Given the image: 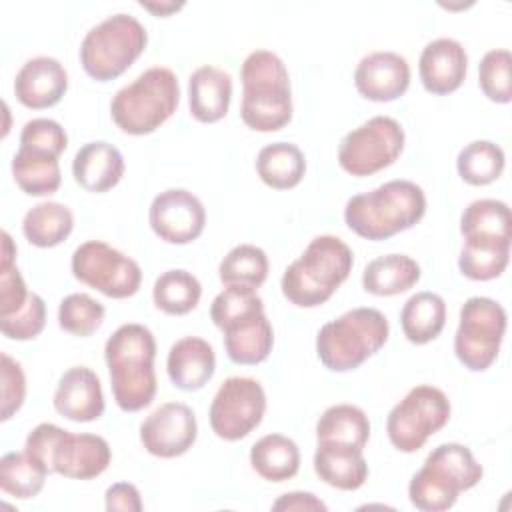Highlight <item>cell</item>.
Returning <instances> with one entry per match:
<instances>
[{
  "instance_id": "cell-1",
  "label": "cell",
  "mask_w": 512,
  "mask_h": 512,
  "mask_svg": "<svg viewBox=\"0 0 512 512\" xmlns=\"http://www.w3.org/2000/svg\"><path fill=\"white\" fill-rule=\"evenodd\" d=\"M104 358L112 396L120 410L138 412L156 396V340L144 324H122L106 340Z\"/></svg>"
},
{
  "instance_id": "cell-2",
  "label": "cell",
  "mask_w": 512,
  "mask_h": 512,
  "mask_svg": "<svg viewBox=\"0 0 512 512\" xmlns=\"http://www.w3.org/2000/svg\"><path fill=\"white\" fill-rule=\"evenodd\" d=\"M424 212L426 196L416 182L390 180L352 196L344 208V222L360 238L376 242L412 228Z\"/></svg>"
},
{
  "instance_id": "cell-3",
  "label": "cell",
  "mask_w": 512,
  "mask_h": 512,
  "mask_svg": "<svg viewBox=\"0 0 512 512\" xmlns=\"http://www.w3.org/2000/svg\"><path fill=\"white\" fill-rule=\"evenodd\" d=\"M210 318L222 330L226 354L234 364L254 366L270 356L274 330L256 290L226 286L212 300Z\"/></svg>"
},
{
  "instance_id": "cell-4",
  "label": "cell",
  "mask_w": 512,
  "mask_h": 512,
  "mask_svg": "<svg viewBox=\"0 0 512 512\" xmlns=\"http://www.w3.org/2000/svg\"><path fill=\"white\" fill-rule=\"evenodd\" d=\"M242 122L256 132H276L292 120L290 76L270 50L250 52L240 68Z\"/></svg>"
},
{
  "instance_id": "cell-5",
  "label": "cell",
  "mask_w": 512,
  "mask_h": 512,
  "mask_svg": "<svg viewBox=\"0 0 512 512\" xmlns=\"http://www.w3.org/2000/svg\"><path fill=\"white\" fill-rule=\"evenodd\" d=\"M354 264L350 246L332 234L310 240L306 250L282 274V294L298 308L324 304L348 278Z\"/></svg>"
},
{
  "instance_id": "cell-6",
  "label": "cell",
  "mask_w": 512,
  "mask_h": 512,
  "mask_svg": "<svg viewBox=\"0 0 512 512\" xmlns=\"http://www.w3.org/2000/svg\"><path fill=\"white\" fill-rule=\"evenodd\" d=\"M482 474L484 470L468 446L458 442L440 444L412 476L408 484L410 502L422 512H444L456 504L460 492L474 488Z\"/></svg>"
},
{
  "instance_id": "cell-7",
  "label": "cell",
  "mask_w": 512,
  "mask_h": 512,
  "mask_svg": "<svg viewBox=\"0 0 512 512\" xmlns=\"http://www.w3.org/2000/svg\"><path fill=\"white\" fill-rule=\"evenodd\" d=\"M24 450L38 460L48 474H60L74 480H90L100 476L112 452L108 442L98 434H72L52 422L38 424L26 438Z\"/></svg>"
},
{
  "instance_id": "cell-8",
  "label": "cell",
  "mask_w": 512,
  "mask_h": 512,
  "mask_svg": "<svg viewBox=\"0 0 512 512\" xmlns=\"http://www.w3.org/2000/svg\"><path fill=\"white\" fill-rule=\"evenodd\" d=\"M180 84L170 68L154 66L120 88L110 102L114 124L132 136L160 128L178 108Z\"/></svg>"
},
{
  "instance_id": "cell-9",
  "label": "cell",
  "mask_w": 512,
  "mask_h": 512,
  "mask_svg": "<svg viewBox=\"0 0 512 512\" xmlns=\"http://www.w3.org/2000/svg\"><path fill=\"white\" fill-rule=\"evenodd\" d=\"M390 326L376 308H352L326 322L316 336V354L332 372H348L374 356L388 340Z\"/></svg>"
},
{
  "instance_id": "cell-10",
  "label": "cell",
  "mask_w": 512,
  "mask_h": 512,
  "mask_svg": "<svg viewBox=\"0 0 512 512\" xmlns=\"http://www.w3.org/2000/svg\"><path fill=\"white\" fill-rule=\"evenodd\" d=\"M148 44L146 28L132 14H112L92 26L80 44V64L84 72L108 82L124 74Z\"/></svg>"
},
{
  "instance_id": "cell-11",
  "label": "cell",
  "mask_w": 512,
  "mask_h": 512,
  "mask_svg": "<svg viewBox=\"0 0 512 512\" xmlns=\"http://www.w3.org/2000/svg\"><path fill=\"white\" fill-rule=\"evenodd\" d=\"M450 418L448 396L430 384L414 386L388 414L386 432L400 452H416L426 440L446 426Z\"/></svg>"
},
{
  "instance_id": "cell-12",
  "label": "cell",
  "mask_w": 512,
  "mask_h": 512,
  "mask_svg": "<svg viewBox=\"0 0 512 512\" xmlns=\"http://www.w3.org/2000/svg\"><path fill=\"white\" fill-rule=\"evenodd\" d=\"M506 332V310L492 298L472 296L460 308V324L454 336L456 358L464 368L482 372L498 356Z\"/></svg>"
},
{
  "instance_id": "cell-13",
  "label": "cell",
  "mask_w": 512,
  "mask_h": 512,
  "mask_svg": "<svg viewBox=\"0 0 512 512\" xmlns=\"http://www.w3.org/2000/svg\"><path fill=\"white\" fill-rule=\"evenodd\" d=\"M404 150V128L390 116H374L350 130L338 146V164L352 176H370L394 164Z\"/></svg>"
},
{
  "instance_id": "cell-14",
  "label": "cell",
  "mask_w": 512,
  "mask_h": 512,
  "mask_svg": "<svg viewBox=\"0 0 512 512\" xmlns=\"http://www.w3.org/2000/svg\"><path fill=\"white\" fill-rule=\"evenodd\" d=\"M76 280L108 298H130L138 292L142 270L138 262L102 240L80 244L70 260Z\"/></svg>"
},
{
  "instance_id": "cell-15",
  "label": "cell",
  "mask_w": 512,
  "mask_h": 512,
  "mask_svg": "<svg viewBox=\"0 0 512 512\" xmlns=\"http://www.w3.org/2000/svg\"><path fill=\"white\" fill-rule=\"evenodd\" d=\"M266 394L258 380L230 376L216 390L210 404V428L228 442L248 436L264 418Z\"/></svg>"
},
{
  "instance_id": "cell-16",
  "label": "cell",
  "mask_w": 512,
  "mask_h": 512,
  "mask_svg": "<svg viewBox=\"0 0 512 512\" xmlns=\"http://www.w3.org/2000/svg\"><path fill=\"white\" fill-rule=\"evenodd\" d=\"M150 228L168 244L196 240L206 224V210L198 196L186 188H168L154 196L148 210Z\"/></svg>"
},
{
  "instance_id": "cell-17",
  "label": "cell",
  "mask_w": 512,
  "mask_h": 512,
  "mask_svg": "<svg viewBox=\"0 0 512 512\" xmlns=\"http://www.w3.org/2000/svg\"><path fill=\"white\" fill-rule=\"evenodd\" d=\"M198 436L194 410L182 402H166L140 424V442L152 456L176 458L186 454Z\"/></svg>"
},
{
  "instance_id": "cell-18",
  "label": "cell",
  "mask_w": 512,
  "mask_h": 512,
  "mask_svg": "<svg viewBox=\"0 0 512 512\" xmlns=\"http://www.w3.org/2000/svg\"><path fill=\"white\" fill-rule=\"evenodd\" d=\"M354 84L366 100H396L410 86V64L402 54L390 50L366 54L354 70Z\"/></svg>"
},
{
  "instance_id": "cell-19",
  "label": "cell",
  "mask_w": 512,
  "mask_h": 512,
  "mask_svg": "<svg viewBox=\"0 0 512 512\" xmlns=\"http://www.w3.org/2000/svg\"><path fill=\"white\" fill-rule=\"evenodd\" d=\"M66 90L68 72L52 56H36L26 60L14 78L16 100L32 110L58 104Z\"/></svg>"
},
{
  "instance_id": "cell-20",
  "label": "cell",
  "mask_w": 512,
  "mask_h": 512,
  "mask_svg": "<svg viewBox=\"0 0 512 512\" xmlns=\"http://www.w3.org/2000/svg\"><path fill=\"white\" fill-rule=\"evenodd\" d=\"M54 408L72 422H94L104 414L100 378L88 366L68 368L56 386Z\"/></svg>"
},
{
  "instance_id": "cell-21",
  "label": "cell",
  "mask_w": 512,
  "mask_h": 512,
  "mask_svg": "<svg viewBox=\"0 0 512 512\" xmlns=\"http://www.w3.org/2000/svg\"><path fill=\"white\" fill-rule=\"evenodd\" d=\"M468 54L454 38H436L428 42L418 60L422 86L430 94H450L460 88L466 78Z\"/></svg>"
},
{
  "instance_id": "cell-22",
  "label": "cell",
  "mask_w": 512,
  "mask_h": 512,
  "mask_svg": "<svg viewBox=\"0 0 512 512\" xmlns=\"http://www.w3.org/2000/svg\"><path fill=\"white\" fill-rule=\"evenodd\" d=\"M72 176L76 184L88 192H108L124 176V158L110 142H88L74 154Z\"/></svg>"
},
{
  "instance_id": "cell-23",
  "label": "cell",
  "mask_w": 512,
  "mask_h": 512,
  "mask_svg": "<svg viewBox=\"0 0 512 512\" xmlns=\"http://www.w3.org/2000/svg\"><path fill=\"white\" fill-rule=\"evenodd\" d=\"M216 370L214 348L198 336H184L170 346L166 372L180 390H200Z\"/></svg>"
},
{
  "instance_id": "cell-24",
  "label": "cell",
  "mask_w": 512,
  "mask_h": 512,
  "mask_svg": "<svg viewBox=\"0 0 512 512\" xmlns=\"http://www.w3.org/2000/svg\"><path fill=\"white\" fill-rule=\"evenodd\" d=\"M232 100V78L216 66H200L188 78L190 114L204 124L218 122L226 116Z\"/></svg>"
},
{
  "instance_id": "cell-25",
  "label": "cell",
  "mask_w": 512,
  "mask_h": 512,
  "mask_svg": "<svg viewBox=\"0 0 512 512\" xmlns=\"http://www.w3.org/2000/svg\"><path fill=\"white\" fill-rule=\"evenodd\" d=\"M362 450L350 444L318 442L314 452L316 476L332 488L358 490L368 478V464Z\"/></svg>"
},
{
  "instance_id": "cell-26",
  "label": "cell",
  "mask_w": 512,
  "mask_h": 512,
  "mask_svg": "<svg viewBox=\"0 0 512 512\" xmlns=\"http://www.w3.org/2000/svg\"><path fill=\"white\" fill-rule=\"evenodd\" d=\"M12 176L24 194L50 196L62 182L58 154L46 148L20 144L12 158Z\"/></svg>"
},
{
  "instance_id": "cell-27",
  "label": "cell",
  "mask_w": 512,
  "mask_h": 512,
  "mask_svg": "<svg viewBox=\"0 0 512 512\" xmlns=\"http://www.w3.org/2000/svg\"><path fill=\"white\" fill-rule=\"evenodd\" d=\"M420 280V266L412 256L386 254L370 260L362 272V286L374 296H396Z\"/></svg>"
},
{
  "instance_id": "cell-28",
  "label": "cell",
  "mask_w": 512,
  "mask_h": 512,
  "mask_svg": "<svg viewBox=\"0 0 512 512\" xmlns=\"http://www.w3.org/2000/svg\"><path fill=\"white\" fill-rule=\"evenodd\" d=\"M250 464L258 476L268 482H284L296 476L300 468V450L284 434H266L250 448Z\"/></svg>"
},
{
  "instance_id": "cell-29",
  "label": "cell",
  "mask_w": 512,
  "mask_h": 512,
  "mask_svg": "<svg viewBox=\"0 0 512 512\" xmlns=\"http://www.w3.org/2000/svg\"><path fill=\"white\" fill-rule=\"evenodd\" d=\"M260 180L274 190H288L300 184L306 172V158L292 142H272L256 156Z\"/></svg>"
},
{
  "instance_id": "cell-30",
  "label": "cell",
  "mask_w": 512,
  "mask_h": 512,
  "mask_svg": "<svg viewBox=\"0 0 512 512\" xmlns=\"http://www.w3.org/2000/svg\"><path fill=\"white\" fill-rule=\"evenodd\" d=\"M404 336L412 344H428L440 336L446 324V302L440 294L418 292L410 296L400 312Z\"/></svg>"
},
{
  "instance_id": "cell-31",
  "label": "cell",
  "mask_w": 512,
  "mask_h": 512,
  "mask_svg": "<svg viewBox=\"0 0 512 512\" xmlns=\"http://www.w3.org/2000/svg\"><path fill=\"white\" fill-rule=\"evenodd\" d=\"M74 228V214L66 204L40 202L32 206L22 220V232L32 246L52 248L62 244Z\"/></svg>"
},
{
  "instance_id": "cell-32",
  "label": "cell",
  "mask_w": 512,
  "mask_h": 512,
  "mask_svg": "<svg viewBox=\"0 0 512 512\" xmlns=\"http://www.w3.org/2000/svg\"><path fill=\"white\" fill-rule=\"evenodd\" d=\"M510 242L500 238H464V246L458 256V268L462 276L470 280L498 278L510 260Z\"/></svg>"
},
{
  "instance_id": "cell-33",
  "label": "cell",
  "mask_w": 512,
  "mask_h": 512,
  "mask_svg": "<svg viewBox=\"0 0 512 512\" xmlns=\"http://www.w3.org/2000/svg\"><path fill=\"white\" fill-rule=\"evenodd\" d=\"M370 438L366 412L352 404H334L316 422V442H338L364 448Z\"/></svg>"
},
{
  "instance_id": "cell-34",
  "label": "cell",
  "mask_w": 512,
  "mask_h": 512,
  "mask_svg": "<svg viewBox=\"0 0 512 512\" xmlns=\"http://www.w3.org/2000/svg\"><path fill=\"white\" fill-rule=\"evenodd\" d=\"M202 296L198 278L182 268L162 272L152 288V298L158 310L170 316H182L192 312Z\"/></svg>"
},
{
  "instance_id": "cell-35",
  "label": "cell",
  "mask_w": 512,
  "mask_h": 512,
  "mask_svg": "<svg viewBox=\"0 0 512 512\" xmlns=\"http://www.w3.org/2000/svg\"><path fill=\"white\" fill-rule=\"evenodd\" d=\"M460 232L464 238L512 240V216L508 204L494 198L470 202L460 216Z\"/></svg>"
},
{
  "instance_id": "cell-36",
  "label": "cell",
  "mask_w": 512,
  "mask_h": 512,
  "mask_svg": "<svg viewBox=\"0 0 512 512\" xmlns=\"http://www.w3.org/2000/svg\"><path fill=\"white\" fill-rule=\"evenodd\" d=\"M218 276L224 286L260 288L268 276V256L254 244L234 246L220 262Z\"/></svg>"
},
{
  "instance_id": "cell-37",
  "label": "cell",
  "mask_w": 512,
  "mask_h": 512,
  "mask_svg": "<svg viewBox=\"0 0 512 512\" xmlns=\"http://www.w3.org/2000/svg\"><path fill=\"white\" fill-rule=\"evenodd\" d=\"M504 164V150L490 140H474L466 144L456 158L460 178L472 186H486L498 180Z\"/></svg>"
},
{
  "instance_id": "cell-38",
  "label": "cell",
  "mask_w": 512,
  "mask_h": 512,
  "mask_svg": "<svg viewBox=\"0 0 512 512\" xmlns=\"http://www.w3.org/2000/svg\"><path fill=\"white\" fill-rule=\"evenodd\" d=\"M48 470L26 450L8 452L0 460V488L20 500L34 498L46 480Z\"/></svg>"
},
{
  "instance_id": "cell-39",
  "label": "cell",
  "mask_w": 512,
  "mask_h": 512,
  "mask_svg": "<svg viewBox=\"0 0 512 512\" xmlns=\"http://www.w3.org/2000/svg\"><path fill=\"white\" fill-rule=\"evenodd\" d=\"M104 306L84 292L68 294L58 306V326L78 338L94 334L104 322Z\"/></svg>"
},
{
  "instance_id": "cell-40",
  "label": "cell",
  "mask_w": 512,
  "mask_h": 512,
  "mask_svg": "<svg viewBox=\"0 0 512 512\" xmlns=\"http://www.w3.org/2000/svg\"><path fill=\"white\" fill-rule=\"evenodd\" d=\"M512 54L506 48L488 50L478 64V82L484 96L498 104H508L512 100L510 84Z\"/></svg>"
},
{
  "instance_id": "cell-41",
  "label": "cell",
  "mask_w": 512,
  "mask_h": 512,
  "mask_svg": "<svg viewBox=\"0 0 512 512\" xmlns=\"http://www.w3.org/2000/svg\"><path fill=\"white\" fill-rule=\"evenodd\" d=\"M46 324V304L32 292L28 302L12 316L0 318V330L10 340H32L36 338Z\"/></svg>"
},
{
  "instance_id": "cell-42",
  "label": "cell",
  "mask_w": 512,
  "mask_h": 512,
  "mask_svg": "<svg viewBox=\"0 0 512 512\" xmlns=\"http://www.w3.org/2000/svg\"><path fill=\"white\" fill-rule=\"evenodd\" d=\"M20 144L46 148L60 156L68 146V136L60 122L52 118H32L22 126Z\"/></svg>"
},
{
  "instance_id": "cell-43",
  "label": "cell",
  "mask_w": 512,
  "mask_h": 512,
  "mask_svg": "<svg viewBox=\"0 0 512 512\" xmlns=\"http://www.w3.org/2000/svg\"><path fill=\"white\" fill-rule=\"evenodd\" d=\"M2 420H10L14 412L20 410L26 398V376L22 366L10 358L8 354H2Z\"/></svg>"
},
{
  "instance_id": "cell-44",
  "label": "cell",
  "mask_w": 512,
  "mask_h": 512,
  "mask_svg": "<svg viewBox=\"0 0 512 512\" xmlns=\"http://www.w3.org/2000/svg\"><path fill=\"white\" fill-rule=\"evenodd\" d=\"M106 510H122V512H140L142 500L140 492L130 482H116L106 490Z\"/></svg>"
},
{
  "instance_id": "cell-45",
  "label": "cell",
  "mask_w": 512,
  "mask_h": 512,
  "mask_svg": "<svg viewBox=\"0 0 512 512\" xmlns=\"http://www.w3.org/2000/svg\"><path fill=\"white\" fill-rule=\"evenodd\" d=\"M272 510H326V504L316 498L312 492H288L282 494L274 504Z\"/></svg>"
},
{
  "instance_id": "cell-46",
  "label": "cell",
  "mask_w": 512,
  "mask_h": 512,
  "mask_svg": "<svg viewBox=\"0 0 512 512\" xmlns=\"http://www.w3.org/2000/svg\"><path fill=\"white\" fill-rule=\"evenodd\" d=\"M140 6H142V8H146V10H150V12H154V14H158V16H166V14H170V12L178 10V8H182L184 4H182V2H180V4H174V2H170V4H152V2H140Z\"/></svg>"
}]
</instances>
